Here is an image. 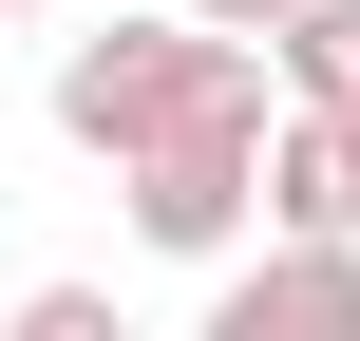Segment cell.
Segmentation results:
<instances>
[{"instance_id":"7a4b0ae2","label":"cell","mask_w":360,"mask_h":341,"mask_svg":"<svg viewBox=\"0 0 360 341\" xmlns=\"http://www.w3.org/2000/svg\"><path fill=\"white\" fill-rule=\"evenodd\" d=\"M266 133H152V152H114V190H133V247H171V266H228L247 247V209H266V171H247Z\"/></svg>"},{"instance_id":"6da1fadb","label":"cell","mask_w":360,"mask_h":341,"mask_svg":"<svg viewBox=\"0 0 360 341\" xmlns=\"http://www.w3.org/2000/svg\"><path fill=\"white\" fill-rule=\"evenodd\" d=\"M285 95H266V38H228V19H114V38H57V133L76 152H152V133H266Z\"/></svg>"},{"instance_id":"277c9868","label":"cell","mask_w":360,"mask_h":341,"mask_svg":"<svg viewBox=\"0 0 360 341\" xmlns=\"http://www.w3.org/2000/svg\"><path fill=\"white\" fill-rule=\"evenodd\" d=\"M247 171H266V228H360V114H323V95H285Z\"/></svg>"},{"instance_id":"8992f818","label":"cell","mask_w":360,"mask_h":341,"mask_svg":"<svg viewBox=\"0 0 360 341\" xmlns=\"http://www.w3.org/2000/svg\"><path fill=\"white\" fill-rule=\"evenodd\" d=\"M190 19H228V38H285V19H304V0H190Z\"/></svg>"},{"instance_id":"3957f363","label":"cell","mask_w":360,"mask_h":341,"mask_svg":"<svg viewBox=\"0 0 360 341\" xmlns=\"http://www.w3.org/2000/svg\"><path fill=\"white\" fill-rule=\"evenodd\" d=\"M209 341H360V228H266V266L209 285Z\"/></svg>"},{"instance_id":"5b68a950","label":"cell","mask_w":360,"mask_h":341,"mask_svg":"<svg viewBox=\"0 0 360 341\" xmlns=\"http://www.w3.org/2000/svg\"><path fill=\"white\" fill-rule=\"evenodd\" d=\"M266 76H285V95H323V114H360V0H304V19L266 38Z\"/></svg>"},{"instance_id":"52a82bcc","label":"cell","mask_w":360,"mask_h":341,"mask_svg":"<svg viewBox=\"0 0 360 341\" xmlns=\"http://www.w3.org/2000/svg\"><path fill=\"white\" fill-rule=\"evenodd\" d=\"M0 19H38V0H0Z\"/></svg>"}]
</instances>
